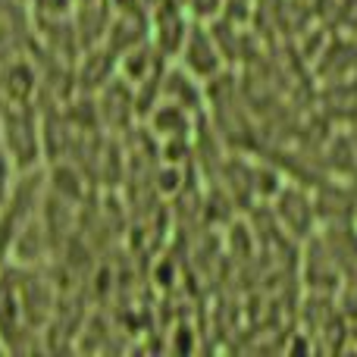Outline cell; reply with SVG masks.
<instances>
[{"label": "cell", "mask_w": 357, "mask_h": 357, "mask_svg": "<svg viewBox=\"0 0 357 357\" xmlns=\"http://www.w3.org/2000/svg\"><path fill=\"white\" fill-rule=\"evenodd\" d=\"M151 129L160 138H185L191 129V110H185L176 100L163 98L160 104L151 110Z\"/></svg>", "instance_id": "obj_4"}, {"label": "cell", "mask_w": 357, "mask_h": 357, "mask_svg": "<svg viewBox=\"0 0 357 357\" xmlns=\"http://www.w3.org/2000/svg\"><path fill=\"white\" fill-rule=\"evenodd\" d=\"M188 29H191V19H188V10L182 6V0H157L154 13H151V31H154L151 44L163 56H178Z\"/></svg>", "instance_id": "obj_3"}, {"label": "cell", "mask_w": 357, "mask_h": 357, "mask_svg": "<svg viewBox=\"0 0 357 357\" xmlns=\"http://www.w3.org/2000/svg\"><path fill=\"white\" fill-rule=\"evenodd\" d=\"M178 60H182V69H188L197 82L213 79L222 69V54L216 47V31H207V25L201 19L191 22L182 50H178Z\"/></svg>", "instance_id": "obj_2"}, {"label": "cell", "mask_w": 357, "mask_h": 357, "mask_svg": "<svg viewBox=\"0 0 357 357\" xmlns=\"http://www.w3.org/2000/svg\"><path fill=\"white\" fill-rule=\"evenodd\" d=\"M3 354H10V348H6V342H3V335H0V357Z\"/></svg>", "instance_id": "obj_8"}, {"label": "cell", "mask_w": 357, "mask_h": 357, "mask_svg": "<svg viewBox=\"0 0 357 357\" xmlns=\"http://www.w3.org/2000/svg\"><path fill=\"white\" fill-rule=\"evenodd\" d=\"M16 176H22V173L16 169V163H13V157H10V151H6L3 138H0V207H3L6 197H10L13 185H16Z\"/></svg>", "instance_id": "obj_6"}, {"label": "cell", "mask_w": 357, "mask_h": 357, "mask_svg": "<svg viewBox=\"0 0 357 357\" xmlns=\"http://www.w3.org/2000/svg\"><path fill=\"white\" fill-rule=\"evenodd\" d=\"M195 82L197 79L188 73V69H169V73H163L160 98L176 100V104H182L185 110H197V107H201V91H197Z\"/></svg>", "instance_id": "obj_5"}, {"label": "cell", "mask_w": 357, "mask_h": 357, "mask_svg": "<svg viewBox=\"0 0 357 357\" xmlns=\"http://www.w3.org/2000/svg\"><path fill=\"white\" fill-rule=\"evenodd\" d=\"M0 138L10 151L19 173L38 167L41 157V132H38L31 104H16V100H0Z\"/></svg>", "instance_id": "obj_1"}, {"label": "cell", "mask_w": 357, "mask_h": 357, "mask_svg": "<svg viewBox=\"0 0 357 357\" xmlns=\"http://www.w3.org/2000/svg\"><path fill=\"white\" fill-rule=\"evenodd\" d=\"M0 264H3V260H0ZM0 270H3V266H0Z\"/></svg>", "instance_id": "obj_9"}, {"label": "cell", "mask_w": 357, "mask_h": 357, "mask_svg": "<svg viewBox=\"0 0 357 357\" xmlns=\"http://www.w3.org/2000/svg\"><path fill=\"white\" fill-rule=\"evenodd\" d=\"M220 3L222 0H182V6L188 13H195V19H210L213 16V13H220Z\"/></svg>", "instance_id": "obj_7"}]
</instances>
